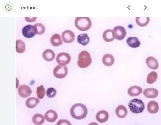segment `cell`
Segmentation results:
<instances>
[{
  "instance_id": "6da1fadb",
  "label": "cell",
  "mask_w": 161,
  "mask_h": 125,
  "mask_svg": "<svg viewBox=\"0 0 161 125\" xmlns=\"http://www.w3.org/2000/svg\"><path fill=\"white\" fill-rule=\"evenodd\" d=\"M88 113V110L86 106L81 103L75 104L72 107L70 114L74 119L80 120L86 117Z\"/></svg>"
},
{
  "instance_id": "7a4b0ae2",
  "label": "cell",
  "mask_w": 161,
  "mask_h": 125,
  "mask_svg": "<svg viewBox=\"0 0 161 125\" xmlns=\"http://www.w3.org/2000/svg\"><path fill=\"white\" fill-rule=\"evenodd\" d=\"M75 24L78 30L86 31L91 28L92 22L88 17H78L75 19Z\"/></svg>"
},
{
  "instance_id": "3957f363",
  "label": "cell",
  "mask_w": 161,
  "mask_h": 125,
  "mask_svg": "<svg viewBox=\"0 0 161 125\" xmlns=\"http://www.w3.org/2000/svg\"><path fill=\"white\" fill-rule=\"evenodd\" d=\"M92 59L88 52L84 51L81 52L79 55L77 64L81 68H86L91 65Z\"/></svg>"
},
{
  "instance_id": "277c9868",
  "label": "cell",
  "mask_w": 161,
  "mask_h": 125,
  "mask_svg": "<svg viewBox=\"0 0 161 125\" xmlns=\"http://www.w3.org/2000/svg\"><path fill=\"white\" fill-rule=\"evenodd\" d=\"M128 106L130 111L135 114L142 113L145 108V105L143 102L137 98L131 100Z\"/></svg>"
},
{
  "instance_id": "5b68a950",
  "label": "cell",
  "mask_w": 161,
  "mask_h": 125,
  "mask_svg": "<svg viewBox=\"0 0 161 125\" xmlns=\"http://www.w3.org/2000/svg\"><path fill=\"white\" fill-rule=\"evenodd\" d=\"M22 34L26 38H30L34 37L36 34H37L35 26L31 25L25 26L22 29Z\"/></svg>"
},
{
  "instance_id": "8992f818",
  "label": "cell",
  "mask_w": 161,
  "mask_h": 125,
  "mask_svg": "<svg viewBox=\"0 0 161 125\" xmlns=\"http://www.w3.org/2000/svg\"><path fill=\"white\" fill-rule=\"evenodd\" d=\"M113 37L118 40H122L125 37L127 32L126 29L122 26L115 27L113 31Z\"/></svg>"
},
{
  "instance_id": "52a82bcc",
  "label": "cell",
  "mask_w": 161,
  "mask_h": 125,
  "mask_svg": "<svg viewBox=\"0 0 161 125\" xmlns=\"http://www.w3.org/2000/svg\"><path fill=\"white\" fill-rule=\"evenodd\" d=\"M68 73L67 67L65 66L58 65L53 71L54 76L59 79L63 78L66 76Z\"/></svg>"
},
{
  "instance_id": "ba28073f",
  "label": "cell",
  "mask_w": 161,
  "mask_h": 125,
  "mask_svg": "<svg viewBox=\"0 0 161 125\" xmlns=\"http://www.w3.org/2000/svg\"><path fill=\"white\" fill-rule=\"evenodd\" d=\"M56 61L59 65L61 66H65L70 62L71 57L70 54L67 52H61L57 56Z\"/></svg>"
},
{
  "instance_id": "9c48e42d",
  "label": "cell",
  "mask_w": 161,
  "mask_h": 125,
  "mask_svg": "<svg viewBox=\"0 0 161 125\" xmlns=\"http://www.w3.org/2000/svg\"><path fill=\"white\" fill-rule=\"evenodd\" d=\"M18 93L19 96L23 98H26L31 95L32 91L30 87L27 85H22L19 86L18 89Z\"/></svg>"
},
{
  "instance_id": "30bf717a",
  "label": "cell",
  "mask_w": 161,
  "mask_h": 125,
  "mask_svg": "<svg viewBox=\"0 0 161 125\" xmlns=\"http://www.w3.org/2000/svg\"><path fill=\"white\" fill-rule=\"evenodd\" d=\"M62 38L65 43L69 44L74 41L75 35L73 32L68 30L62 32Z\"/></svg>"
},
{
  "instance_id": "8fae6325",
  "label": "cell",
  "mask_w": 161,
  "mask_h": 125,
  "mask_svg": "<svg viewBox=\"0 0 161 125\" xmlns=\"http://www.w3.org/2000/svg\"><path fill=\"white\" fill-rule=\"evenodd\" d=\"M109 118V114L106 111L101 110L98 112L96 116L97 120L99 122L103 123L108 121Z\"/></svg>"
},
{
  "instance_id": "7c38bea8",
  "label": "cell",
  "mask_w": 161,
  "mask_h": 125,
  "mask_svg": "<svg viewBox=\"0 0 161 125\" xmlns=\"http://www.w3.org/2000/svg\"><path fill=\"white\" fill-rule=\"evenodd\" d=\"M146 63L147 67L152 70H156L159 67L158 62L155 58L152 57H149L147 58Z\"/></svg>"
},
{
  "instance_id": "4fadbf2b",
  "label": "cell",
  "mask_w": 161,
  "mask_h": 125,
  "mask_svg": "<svg viewBox=\"0 0 161 125\" xmlns=\"http://www.w3.org/2000/svg\"><path fill=\"white\" fill-rule=\"evenodd\" d=\"M158 91L153 88H147L144 91L143 94L148 98H155L158 96Z\"/></svg>"
},
{
  "instance_id": "5bb4252c",
  "label": "cell",
  "mask_w": 161,
  "mask_h": 125,
  "mask_svg": "<svg viewBox=\"0 0 161 125\" xmlns=\"http://www.w3.org/2000/svg\"><path fill=\"white\" fill-rule=\"evenodd\" d=\"M45 118L46 120L49 122H53L57 120L58 114L54 110H49L45 113Z\"/></svg>"
},
{
  "instance_id": "9a60e30c",
  "label": "cell",
  "mask_w": 161,
  "mask_h": 125,
  "mask_svg": "<svg viewBox=\"0 0 161 125\" xmlns=\"http://www.w3.org/2000/svg\"><path fill=\"white\" fill-rule=\"evenodd\" d=\"M148 111L152 114L157 113L159 110V106L158 103L154 101H151L147 104Z\"/></svg>"
},
{
  "instance_id": "2e32d148",
  "label": "cell",
  "mask_w": 161,
  "mask_h": 125,
  "mask_svg": "<svg viewBox=\"0 0 161 125\" xmlns=\"http://www.w3.org/2000/svg\"><path fill=\"white\" fill-rule=\"evenodd\" d=\"M142 92V89L137 86H133L130 88L128 90V93L131 97L138 96Z\"/></svg>"
},
{
  "instance_id": "e0dca14e",
  "label": "cell",
  "mask_w": 161,
  "mask_h": 125,
  "mask_svg": "<svg viewBox=\"0 0 161 125\" xmlns=\"http://www.w3.org/2000/svg\"><path fill=\"white\" fill-rule=\"evenodd\" d=\"M126 42L130 47L132 48H136L140 47L141 42L136 37H131L128 38Z\"/></svg>"
},
{
  "instance_id": "ac0fdd59",
  "label": "cell",
  "mask_w": 161,
  "mask_h": 125,
  "mask_svg": "<svg viewBox=\"0 0 161 125\" xmlns=\"http://www.w3.org/2000/svg\"><path fill=\"white\" fill-rule=\"evenodd\" d=\"M116 113L118 117L124 118L126 117L128 113L127 108L123 105H120L116 108Z\"/></svg>"
},
{
  "instance_id": "d6986e66",
  "label": "cell",
  "mask_w": 161,
  "mask_h": 125,
  "mask_svg": "<svg viewBox=\"0 0 161 125\" xmlns=\"http://www.w3.org/2000/svg\"><path fill=\"white\" fill-rule=\"evenodd\" d=\"M103 63L108 67H110L114 63V58L112 55L106 54L104 55L102 58Z\"/></svg>"
},
{
  "instance_id": "ffe728a7",
  "label": "cell",
  "mask_w": 161,
  "mask_h": 125,
  "mask_svg": "<svg viewBox=\"0 0 161 125\" xmlns=\"http://www.w3.org/2000/svg\"><path fill=\"white\" fill-rule=\"evenodd\" d=\"M55 56L54 51L50 49H47L43 52V54H42V57L44 60L49 62L53 60Z\"/></svg>"
},
{
  "instance_id": "44dd1931",
  "label": "cell",
  "mask_w": 161,
  "mask_h": 125,
  "mask_svg": "<svg viewBox=\"0 0 161 125\" xmlns=\"http://www.w3.org/2000/svg\"><path fill=\"white\" fill-rule=\"evenodd\" d=\"M90 38L86 34H82L79 35L77 37V42L83 46L87 45L90 42Z\"/></svg>"
},
{
  "instance_id": "7402d4cb",
  "label": "cell",
  "mask_w": 161,
  "mask_h": 125,
  "mask_svg": "<svg viewBox=\"0 0 161 125\" xmlns=\"http://www.w3.org/2000/svg\"><path fill=\"white\" fill-rule=\"evenodd\" d=\"M50 41L51 44L54 47H58L62 44L61 36L58 34L52 36Z\"/></svg>"
},
{
  "instance_id": "603a6c76",
  "label": "cell",
  "mask_w": 161,
  "mask_h": 125,
  "mask_svg": "<svg viewBox=\"0 0 161 125\" xmlns=\"http://www.w3.org/2000/svg\"><path fill=\"white\" fill-rule=\"evenodd\" d=\"M40 102L38 98L35 97L29 98L26 102V106L29 108H33L36 106Z\"/></svg>"
},
{
  "instance_id": "cb8c5ba5",
  "label": "cell",
  "mask_w": 161,
  "mask_h": 125,
  "mask_svg": "<svg viewBox=\"0 0 161 125\" xmlns=\"http://www.w3.org/2000/svg\"><path fill=\"white\" fill-rule=\"evenodd\" d=\"M150 22L149 17H137L136 18L137 24L141 27H145Z\"/></svg>"
},
{
  "instance_id": "d4e9b609",
  "label": "cell",
  "mask_w": 161,
  "mask_h": 125,
  "mask_svg": "<svg viewBox=\"0 0 161 125\" xmlns=\"http://www.w3.org/2000/svg\"><path fill=\"white\" fill-rule=\"evenodd\" d=\"M25 45L24 42L21 40L16 41V51L19 53H22L25 51Z\"/></svg>"
},
{
  "instance_id": "484cf974",
  "label": "cell",
  "mask_w": 161,
  "mask_h": 125,
  "mask_svg": "<svg viewBox=\"0 0 161 125\" xmlns=\"http://www.w3.org/2000/svg\"><path fill=\"white\" fill-rule=\"evenodd\" d=\"M103 38L104 40L106 42L113 41L114 39L113 37V30L111 29H107L105 31L103 34Z\"/></svg>"
},
{
  "instance_id": "4316f807",
  "label": "cell",
  "mask_w": 161,
  "mask_h": 125,
  "mask_svg": "<svg viewBox=\"0 0 161 125\" xmlns=\"http://www.w3.org/2000/svg\"><path fill=\"white\" fill-rule=\"evenodd\" d=\"M32 121L35 124L37 125H42L44 122V116L41 114H36L34 115L32 117Z\"/></svg>"
},
{
  "instance_id": "83f0119b",
  "label": "cell",
  "mask_w": 161,
  "mask_h": 125,
  "mask_svg": "<svg viewBox=\"0 0 161 125\" xmlns=\"http://www.w3.org/2000/svg\"><path fill=\"white\" fill-rule=\"evenodd\" d=\"M157 77L158 75L157 72L154 71L151 72L147 77V83L150 84L154 83L156 81Z\"/></svg>"
},
{
  "instance_id": "f1b7e54d",
  "label": "cell",
  "mask_w": 161,
  "mask_h": 125,
  "mask_svg": "<svg viewBox=\"0 0 161 125\" xmlns=\"http://www.w3.org/2000/svg\"><path fill=\"white\" fill-rule=\"evenodd\" d=\"M37 94L38 98L40 99H42L45 95V89L43 85H41L37 88Z\"/></svg>"
},
{
  "instance_id": "f546056e",
  "label": "cell",
  "mask_w": 161,
  "mask_h": 125,
  "mask_svg": "<svg viewBox=\"0 0 161 125\" xmlns=\"http://www.w3.org/2000/svg\"><path fill=\"white\" fill-rule=\"evenodd\" d=\"M34 26L36 30L37 34L41 35L44 33L45 27L44 25L41 23H37L35 24Z\"/></svg>"
},
{
  "instance_id": "4dcf8cb0",
  "label": "cell",
  "mask_w": 161,
  "mask_h": 125,
  "mask_svg": "<svg viewBox=\"0 0 161 125\" xmlns=\"http://www.w3.org/2000/svg\"><path fill=\"white\" fill-rule=\"evenodd\" d=\"M57 94V91L54 88H50L47 89V95L48 98H51L54 97Z\"/></svg>"
},
{
  "instance_id": "1f68e13d",
  "label": "cell",
  "mask_w": 161,
  "mask_h": 125,
  "mask_svg": "<svg viewBox=\"0 0 161 125\" xmlns=\"http://www.w3.org/2000/svg\"><path fill=\"white\" fill-rule=\"evenodd\" d=\"M57 125H71V124L69 121L66 120H60L57 123Z\"/></svg>"
},
{
  "instance_id": "d6a6232c",
  "label": "cell",
  "mask_w": 161,
  "mask_h": 125,
  "mask_svg": "<svg viewBox=\"0 0 161 125\" xmlns=\"http://www.w3.org/2000/svg\"><path fill=\"white\" fill-rule=\"evenodd\" d=\"M37 17H25V19L26 20V21H27L28 22H34L36 19H37Z\"/></svg>"
}]
</instances>
